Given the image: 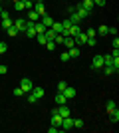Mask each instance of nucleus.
<instances>
[{
  "label": "nucleus",
  "instance_id": "nucleus-1",
  "mask_svg": "<svg viewBox=\"0 0 119 133\" xmlns=\"http://www.w3.org/2000/svg\"><path fill=\"white\" fill-rule=\"evenodd\" d=\"M20 88L24 89V94H30V91H32V88H34V83H32V79L24 78V79H20Z\"/></svg>",
  "mask_w": 119,
  "mask_h": 133
},
{
  "label": "nucleus",
  "instance_id": "nucleus-2",
  "mask_svg": "<svg viewBox=\"0 0 119 133\" xmlns=\"http://www.w3.org/2000/svg\"><path fill=\"white\" fill-rule=\"evenodd\" d=\"M74 127V119H72V117H64L62 119V125H60V129H62V131H68V129H72Z\"/></svg>",
  "mask_w": 119,
  "mask_h": 133
},
{
  "label": "nucleus",
  "instance_id": "nucleus-3",
  "mask_svg": "<svg viewBox=\"0 0 119 133\" xmlns=\"http://www.w3.org/2000/svg\"><path fill=\"white\" fill-rule=\"evenodd\" d=\"M74 42H75V46H83V44H87V36H85V32H79L78 36H74Z\"/></svg>",
  "mask_w": 119,
  "mask_h": 133
},
{
  "label": "nucleus",
  "instance_id": "nucleus-4",
  "mask_svg": "<svg viewBox=\"0 0 119 133\" xmlns=\"http://www.w3.org/2000/svg\"><path fill=\"white\" fill-rule=\"evenodd\" d=\"M103 68V56H95L91 62V70H101Z\"/></svg>",
  "mask_w": 119,
  "mask_h": 133
},
{
  "label": "nucleus",
  "instance_id": "nucleus-5",
  "mask_svg": "<svg viewBox=\"0 0 119 133\" xmlns=\"http://www.w3.org/2000/svg\"><path fill=\"white\" fill-rule=\"evenodd\" d=\"M40 22L44 24L46 28H52V24L56 22V20H54V18H52V16H48V14H42V16H40Z\"/></svg>",
  "mask_w": 119,
  "mask_h": 133
},
{
  "label": "nucleus",
  "instance_id": "nucleus-6",
  "mask_svg": "<svg viewBox=\"0 0 119 133\" xmlns=\"http://www.w3.org/2000/svg\"><path fill=\"white\" fill-rule=\"evenodd\" d=\"M62 119H64V117L60 115V113H58L56 109L52 111V125H56V127H60V125H62Z\"/></svg>",
  "mask_w": 119,
  "mask_h": 133
},
{
  "label": "nucleus",
  "instance_id": "nucleus-7",
  "mask_svg": "<svg viewBox=\"0 0 119 133\" xmlns=\"http://www.w3.org/2000/svg\"><path fill=\"white\" fill-rule=\"evenodd\" d=\"M58 113H60V115H62V117H68L69 115V113H72V111H69V107L68 105H66V103H62V105H58Z\"/></svg>",
  "mask_w": 119,
  "mask_h": 133
},
{
  "label": "nucleus",
  "instance_id": "nucleus-8",
  "mask_svg": "<svg viewBox=\"0 0 119 133\" xmlns=\"http://www.w3.org/2000/svg\"><path fill=\"white\" fill-rule=\"evenodd\" d=\"M32 10H34L36 14H40V16H42V14H46V6H44V2H38V0H36V6L32 8Z\"/></svg>",
  "mask_w": 119,
  "mask_h": 133
},
{
  "label": "nucleus",
  "instance_id": "nucleus-9",
  "mask_svg": "<svg viewBox=\"0 0 119 133\" xmlns=\"http://www.w3.org/2000/svg\"><path fill=\"white\" fill-rule=\"evenodd\" d=\"M79 32H81V26H79V24H74V26L68 30V36H72V38H74V36H78Z\"/></svg>",
  "mask_w": 119,
  "mask_h": 133
},
{
  "label": "nucleus",
  "instance_id": "nucleus-10",
  "mask_svg": "<svg viewBox=\"0 0 119 133\" xmlns=\"http://www.w3.org/2000/svg\"><path fill=\"white\" fill-rule=\"evenodd\" d=\"M14 26L18 28V32H24V30H26V20H24V18H18L16 22H14Z\"/></svg>",
  "mask_w": 119,
  "mask_h": 133
},
{
  "label": "nucleus",
  "instance_id": "nucleus-11",
  "mask_svg": "<svg viewBox=\"0 0 119 133\" xmlns=\"http://www.w3.org/2000/svg\"><path fill=\"white\" fill-rule=\"evenodd\" d=\"M62 94L66 95L68 99H72V97H75V88H69V85H68V88H66V89L62 91Z\"/></svg>",
  "mask_w": 119,
  "mask_h": 133
},
{
  "label": "nucleus",
  "instance_id": "nucleus-12",
  "mask_svg": "<svg viewBox=\"0 0 119 133\" xmlns=\"http://www.w3.org/2000/svg\"><path fill=\"white\" fill-rule=\"evenodd\" d=\"M68 54H69V58H79L81 50H79L78 46H74V48H69V50H68Z\"/></svg>",
  "mask_w": 119,
  "mask_h": 133
},
{
  "label": "nucleus",
  "instance_id": "nucleus-13",
  "mask_svg": "<svg viewBox=\"0 0 119 133\" xmlns=\"http://www.w3.org/2000/svg\"><path fill=\"white\" fill-rule=\"evenodd\" d=\"M64 46H66V48H74L75 46L74 38H72V36H64Z\"/></svg>",
  "mask_w": 119,
  "mask_h": 133
},
{
  "label": "nucleus",
  "instance_id": "nucleus-14",
  "mask_svg": "<svg viewBox=\"0 0 119 133\" xmlns=\"http://www.w3.org/2000/svg\"><path fill=\"white\" fill-rule=\"evenodd\" d=\"M32 94L36 95V97H44V88H40V85H36V88H32Z\"/></svg>",
  "mask_w": 119,
  "mask_h": 133
},
{
  "label": "nucleus",
  "instance_id": "nucleus-15",
  "mask_svg": "<svg viewBox=\"0 0 119 133\" xmlns=\"http://www.w3.org/2000/svg\"><path fill=\"white\" fill-rule=\"evenodd\" d=\"M109 119H111L113 123H117V121H119V111H117V107L109 111Z\"/></svg>",
  "mask_w": 119,
  "mask_h": 133
},
{
  "label": "nucleus",
  "instance_id": "nucleus-16",
  "mask_svg": "<svg viewBox=\"0 0 119 133\" xmlns=\"http://www.w3.org/2000/svg\"><path fill=\"white\" fill-rule=\"evenodd\" d=\"M12 20H10V16H6V18H2V30H8V28L12 26Z\"/></svg>",
  "mask_w": 119,
  "mask_h": 133
},
{
  "label": "nucleus",
  "instance_id": "nucleus-17",
  "mask_svg": "<svg viewBox=\"0 0 119 133\" xmlns=\"http://www.w3.org/2000/svg\"><path fill=\"white\" fill-rule=\"evenodd\" d=\"M28 20H30V22H38V20H40V14H36L34 10H28Z\"/></svg>",
  "mask_w": 119,
  "mask_h": 133
},
{
  "label": "nucleus",
  "instance_id": "nucleus-18",
  "mask_svg": "<svg viewBox=\"0 0 119 133\" xmlns=\"http://www.w3.org/2000/svg\"><path fill=\"white\" fill-rule=\"evenodd\" d=\"M52 30H54L56 34H62V32H64V26H62V22H54V24H52Z\"/></svg>",
  "mask_w": 119,
  "mask_h": 133
},
{
  "label": "nucleus",
  "instance_id": "nucleus-19",
  "mask_svg": "<svg viewBox=\"0 0 119 133\" xmlns=\"http://www.w3.org/2000/svg\"><path fill=\"white\" fill-rule=\"evenodd\" d=\"M66 101H68V97H66L64 94H60V91H58V95H56V103H58V105H62V103H66Z\"/></svg>",
  "mask_w": 119,
  "mask_h": 133
},
{
  "label": "nucleus",
  "instance_id": "nucleus-20",
  "mask_svg": "<svg viewBox=\"0 0 119 133\" xmlns=\"http://www.w3.org/2000/svg\"><path fill=\"white\" fill-rule=\"evenodd\" d=\"M44 46H46V48H48V50H50V52H54V50H56V46H58V44H56V42H54V40H48V42H46Z\"/></svg>",
  "mask_w": 119,
  "mask_h": 133
},
{
  "label": "nucleus",
  "instance_id": "nucleus-21",
  "mask_svg": "<svg viewBox=\"0 0 119 133\" xmlns=\"http://www.w3.org/2000/svg\"><path fill=\"white\" fill-rule=\"evenodd\" d=\"M36 40H38V42H40L42 46H44L46 42H48V38H46V34H36Z\"/></svg>",
  "mask_w": 119,
  "mask_h": 133
},
{
  "label": "nucleus",
  "instance_id": "nucleus-22",
  "mask_svg": "<svg viewBox=\"0 0 119 133\" xmlns=\"http://www.w3.org/2000/svg\"><path fill=\"white\" fill-rule=\"evenodd\" d=\"M6 34H8V36H16V34H18V28L14 26V24H12V26L8 28V30H6Z\"/></svg>",
  "mask_w": 119,
  "mask_h": 133
},
{
  "label": "nucleus",
  "instance_id": "nucleus-23",
  "mask_svg": "<svg viewBox=\"0 0 119 133\" xmlns=\"http://www.w3.org/2000/svg\"><path fill=\"white\" fill-rule=\"evenodd\" d=\"M81 6H83V8H87V10L91 12V8H93V0H83V2H81Z\"/></svg>",
  "mask_w": 119,
  "mask_h": 133
},
{
  "label": "nucleus",
  "instance_id": "nucleus-24",
  "mask_svg": "<svg viewBox=\"0 0 119 133\" xmlns=\"http://www.w3.org/2000/svg\"><path fill=\"white\" fill-rule=\"evenodd\" d=\"M101 70H103V74H105V76H111V74L115 72V70H113V68H111V66H103Z\"/></svg>",
  "mask_w": 119,
  "mask_h": 133
},
{
  "label": "nucleus",
  "instance_id": "nucleus-25",
  "mask_svg": "<svg viewBox=\"0 0 119 133\" xmlns=\"http://www.w3.org/2000/svg\"><path fill=\"white\" fill-rule=\"evenodd\" d=\"M14 8H16L18 12H22V10H24V0H18V2H14Z\"/></svg>",
  "mask_w": 119,
  "mask_h": 133
},
{
  "label": "nucleus",
  "instance_id": "nucleus-26",
  "mask_svg": "<svg viewBox=\"0 0 119 133\" xmlns=\"http://www.w3.org/2000/svg\"><path fill=\"white\" fill-rule=\"evenodd\" d=\"M107 30H109L107 26H99V30H95V34H99V36H105V34H107Z\"/></svg>",
  "mask_w": 119,
  "mask_h": 133
},
{
  "label": "nucleus",
  "instance_id": "nucleus-27",
  "mask_svg": "<svg viewBox=\"0 0 119 133\" xmlns=\"http://www.w3.org/2000/svg\"><path fill=\"white\" fill-rule=\"evenodd\" d=\"M34 8V2L32 0H24V10H32Z\"/></svg>",
  "mask_w": 119,
  "mask_h": 133
},
{
  "label": "nucleus",
  "instance_id": "nucleus-28",
  "mask_svg": "<svg viewBox=\"0 0 119 133\" xmlns=\"http://www.w3.org/2000/svg\"><path fill=\"white\" fill-rule=\"evenodd\" d=\"M115 107H117V105H115V101H113V99H109V101H107V103H105V109H107V111H111V109H115Z\"/></svg>",
  "mask_w": 119,
  "mask_h": 133
},
{
  "label": "nucleus",
  "instance_id": "nucleus-29",
  "mask_svg": "<svg viewBox=\"0 0 119 133\" xmlns=\"http://www.w3.org/2000/svg\"><path fill=\"white\" fill-rule=\"evenodd\" d=\"M85 36H87V38H95L97 34H95V30H93V28H87V30H85Z\"/></svg>",
  "mask_w": 119,
  "mask_h": 133
},
{
  "label": "nucleus",
  "instance_id": "nucleus-30",
  "mask_svg": "<svg viewBox=\"0 0 119 133\" xmlns=\"http://www.w3.org/2000/svg\"><path fill=\"white\" fill-rule=\"evenodd\" d=\"M66 88H68V83H66V82H58V91H60V94H62Z\"/></svg>",
  "mask_w": 119,
  "mask_h": 133
},
{
  "label": "nucleus",
  "instance_id": "nucleus-31",
  "mask_svg": "<svg viewBox=\"0 0 119 133\" xmlns=\"http://www.w3.org/2000/svg\"><path fill=\"white\" fill-rule=\"evenodd\" d=\"M74 127H78V129H83V121H81V119H74Z\"/></svg>",
  "mask_w": 119,
  "mask_h": 133
},
{
  "label": "nucleus",
  "instance_id": "nucleus-32",
  "mask_svg": "<svg viewBox=\"0 0 119 133\" xmlns=\"http://www.w3.org/2000/svg\"><path fill=\"white\" fill-rule=\"evenodd\" d=\"M6 74H8V68L4 64H0V76H6Z\"/></svg>",
  "mask_w": 119,
  "mask_h": 133
},
{
  "label": "nucleus",
  "instance_id": "nucleus-33",
  "mask_svg": "<svg viewBox=\"0 0 119 133\" xmlns=\"http://www.w3.org/2000/svg\"><path fill=\"white\" fill-rule=\"evenodd\" d=\"M54 42H56V44H64V36H62V34H58L56 38H54Z\"/></svg>",
  "mask_w": 119,
  "mask_h": 133
},
{
  "label": "nucleus",
  "instance_id": "nucleus-34",
  "mask_svg": "<svg viewBox=\"0 0 119 133\" xmlns=\"http://www.w3.org/2000/svg\"><path fill=\"white\" fill-rule=\"evenodd\" d=\"M60 60H62V62H68V60H72V58H69V54H68V52H64V54L60 56Z\"/></svg>",
  "mask_w": 119,
  "mask_h": 133
},
{
  "label": "nucleus",
  "instance_id": "nucleus-35",
  "mask_svg": "<svg viewBox=\"0 0 119 133\" xmlns=\"http://www.w3.org/2000/svg\"><path fill=\"white\" fill-rule=\"evenodd\" d=\"M14 95H18V97H22V95H24V89H22V88H16V89H14Z\"/></svg>",
  "mask_w": 119,
  "mask_h": 133
},
{
  "label": "nucleus",
  "instance_id": "nucleus-36",
  "mask_svg": "<svg viewBox=\"0 0 119 133\" xmlns=\"http://www.w3.org/2000/svg\"><path fill=\"white\" fill-rule=\"evenodd\" d=\"M6 50H8V46H6V42H0V54H4Z\"/></svg>",
  "mask_w": 119,
  "mask_h": 133
},
{
  "label": "nucleus",
  "instance_id": "nucleus-37",
  "mask_svg": "<svg viewBox=\"0 0 119 133\" xmlns=\"http://www.w3.org/2000/svg\"><path fill=\"white\" fill-rule=\"evenodd\" d=\"M28 101H30V103H34V101H38V97H36V95L32 94V91H30V95H28Z\"/></svg>",
  "mask_w": 119,
  "mask_h": 133
},
{
  "label": "nucleus",
  "instance_id": "nucleus-38",
  "mask_svg": "<svg viewBox=\"0 0 119 133\" xmlns=\"http://www.w3.org/2000/svg\"><path fill=\"white\" fill-rule=\"evenodd\" d=\"M105 2L107 0H93V4H97V6H105Z\"/></svg>",
  "mask_w": 119,
  "mask_h": 133
},
{
  "label": "nucleus",
  "instance_id": "nucleus-39",
  "mask_svg": "<svg viewBox=\"0 0 119 133\" xmlns=\"http://www.w3.org/2000/svg\"><path fill=\"white\" fill-rule=\"evenodd\" d=\"M87 44H89V46H95L97 40H95V38H87Z\"/></svg>",
  "mask_w": 119,
  "mask_h": 133
},
{
  "label": "nucleus",
  "instance_id": "nucleus-40",
  "mask_svg": "<svg viewBox=\"0 0 119 133\" xmlns=\"http://www.w3.org/2000/svg\"><path fill=\"white\" fill-rule=\"evenodd\" d=\"M111 56H113V58H119V48H113V52H111Z\"/></svg>",
  "mask_w": 119,
  "mask_h": 133
},
{
  "label": "nucleus",
  "instance_id": "nucleus-41",
  "mask_svg": "<svg viewBox=\"0 0 119 133\" xmlns=\"http://www.w3.org/2000/svg\"><path fill=\"white\" fill-rule=\"evenodd\" d=\"M74 12H75V6L69 4V6H68V14H74Z\"/></svg>",
  "mask_w": 119,
  "mask_h": 133
},
{
  "label": "nucleus",
  "instance_id": "nucleus-42",
  "mask_svg": "<svg viewBox=\"0 0 119 133\" xmlns=\"http://www.w3.org/2000/svg\"><path fill=\"white\" fill-rule=\"evenodd\" d=\"M113 48H119V38H117V36L113 38Z\"/></svg>",
  "mask_w": 119,
  "mask_h": 133
},
{
  "label": "nucleus",
  "instance_id": "nucleus-43",
  "mask_svg": "<svg viewBox=\"0 0 119 133\" xmlns=\"http://www.w3.org/2000/svg\"><path fill=\"white\" fill-rule=\"evenodd\" d=\"M0 14H2V4H0Z\"/></svg>",
  "mask_w": 119,
  "mask_h": 133
},
{
  "label": "nucleus",
  "instance_id": "nucleus-44",
  "mask_svg": "<svg viewBox=\"0 0 119 133\" xmlns=\"http://www.w3.org/2000/svg\"><path fill=\"white\" fill-rule=\"evenodd\" d=\"M38 2H44V0H38Z\"/></svg>",
  "mask_w": 119,
  "mask_h": 133
},
{
  "label": "nucleus",
  "instance_id": "nucleus-45",
  "mask_svg": "<svg viewBox=\"0 0 119 133\" xmlns=\"http://www.w3.org/2000/svg\"><path fill=\"white\" fill-rule=\"evenodd\" d=\"M12 2H18V0H12Z\"/></svg>",
  "mask_w": 119,
  "mask_h": 133
},
{
  "label": "nucleus",
  "instance_id": "nucleus-46",
  "mask_svg": "<svg viewBox=\"0 0 119 133\" xmlns=\"http://www.w3.org/2000/svg\"><path fill=\"white\" fill-rule=\"evenodd\" d=\"M0 58H2V54H0Z\"/></svg>",
  "mask_w": 119,
  "mask_h": 133
},
{
  "label": "nucleus",
  "instance_id": "nucleus-47",
  "mask_svg": "<svg viewBox=\"0 0 119 133\" xmlns=\"http://www.w3.org/2000/svg\"><path fill=\"white\" fill-rule=\"evenodd\" d=\"M32 2H36V0H32Z\"/></svg>",
  "mask_w": 119,
  "mask_h": 133
}]
</instances>
